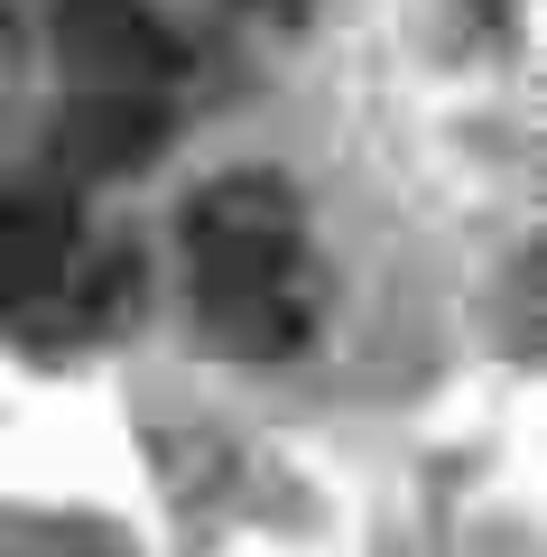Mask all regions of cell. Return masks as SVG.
I'll use <instances>...</instances> for the list:
<instances>
[{"label":"cell","instance_id":"obj_1","mask_svg":"<svg viewBox=\"0 0 547 557\" xmlns=\"http://www.w3.org/2000/svg\"><path fill=\"white\" fill-rule=\"evenodd\" d=\"M186 260H196V335L233 362H278L315 335V260H307V214L278 177L204 186L186 205Z\"/></svg>","mask_w":547,"mask_h":557},{"label":"cell","instance_id":"obj_2","mask_svg":"<svg viewBox=\"0 0 547 557\" xmlns=\"http://www.w3.org/2000/svg\"><path fill=\"white\" fill-rule=\"evenodd\" d=\"M57 57L75 65V94H167L186 75V47L149 0H57Z\"/></svg>","mask_w":547,"mask_h":557},{"label":"cell","instance_id":"obj_3","mask_svg":"<svg viewBox=\"0 0 547 557\" xmlns=\"http://www.w3.org/2000/svg\"><path fill=\"white\" fill-rule=\"evenodd\" d=\"M167 131H176L167 94H75L57 112V168H75V177H130V168H149L167 149Z\"/></svg>","mask_w":547,"mask_h":557},{"label":"cell","instance_id":"obj_4","mask_svg":"<svg viewBox=\"0 0 547 557\" xmlns=\"http://www.w3.org/2000/svg\"><path fill=\"white\" fill-rule=\"evenodd\" d=\"M75 278V214L65 196H0V317H28Z\"/></svg>","mask_w":547,"mask_h":557},{"label":"cell","instance_id":"obj_5","mask_svg":"<svg viewBox=\"0 0 547 557\" xmlns=\"http://www.w3.org/2000/svg\"><path fill=\"white\" fill-rule=\"evenodd\" d=\"M241 10H260V20H297L307 0H241Z\"/></svg>","mask_w":547,"mask_h":557}]
</instances>
